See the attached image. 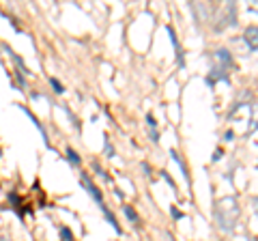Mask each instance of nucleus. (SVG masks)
Instances as JSON below:
<instances>
[{"label":"nucleus","mask_w":258,"mask_h":241,"mask_svg":"<svg viewBox=\"0 0 258 241\" xmlns=\"http://www.w3.org/2000/svg\"><path fill=\"white\" fill-rule=\"evenodd\" d=\"M58 237H60V241H76L74 230H71L67 224H60L58 226Z\"/></svg>","instance_id":"14"},{"label":"nucleus","mask_w":258,"mask_h":241,"mask_svg":"<svg viewBox=\"0 0 258 241\" xmlns=\"http://www.w3.org/2000/svg\"><path fill=\"white\" fill-rule=\"evenodd\" d=\"M20 110H22V112H24V114L28 116V119H30V121L34 123V127H37V129H39V134L43 136V142H46V144H50V140H48V131H46V127H43V125H41V123H39V119H37V116H34V114L30 112V110H28V108H26V106H20Z\"/></svg>","instance_id":"7"},{"label":"nucleus","mask_w":258,"mask_h":241,"mask_svg":"<svg viewBox=\"0 0 258 241\" xmlns=\"http://www.w3.org/2000/svg\"><path fill=\"white\" fill-rule=\"evenodd\" d=\"M236 24H239V5L226 3L220 9V16L213 22V31L222 33V31H226V28H230V26H236Z\"/></svg>","instance_id":"2"},{"label":"nucleus","mask_w":258,"mask_h":241,"mask_svg":"<svg viewBox=\"0 0 258 241\" xmlns=\"http://www.w3.org/2000/svg\"><path fill=\"white\" fill-rule=\"evenodd\" d=\"M2 48H4V52H6V54H9V56L13 58V63H16V65H18V69L22 71V74H24V76H26V74H30V71H28V67H26V63H24V61H22V56H20V54L16 52V50H11L9 46H6V43H4V46H2Z\"/></svg>","instance_id":"8"},{"label":"nucleus","mask_w":258,"mask_h":241,"mask_svg":"<svg viewBox=\"0 0 258 241\" xmlns=\"http://www.w3.org/2000/svg\"><path fill=\"white\" fill-rule=\"evenodd\" d=\"M92 170H95V172L99 174V177H104V179H108V172L104 170V168H102V164H99V162H92Z\"/></svg>","instance_id":"18"},{"label":"nucleus","mask_w":258,"mask_h":241,"mask_svg":"<svg viewBox=\"0 0 258 241\" xmlns=\"http://www.w3.org/2000/svg\"><path fill=\"white\" fill-rule=\"evenodd\" d=\"M80 183H82V187L86 189V192H88V196L92 200H95L99 207H106V202H104V194H102V189H99L97 185H95V181H92L88 174L86 172H82V177H80Z\"/></svg>","instance_id":"4"},{"label":"nucleus","mask_w":258,"mask_h":241,"mask_svg":"<svg viewBox=\"0 0 258 241\" xmlns=\"http://www.w3.org/2000/svg\"><path fill=\"white\" fill-rule=\"evenodd\" d=\"M142 170H144V172L148 174V172H150V166H148V164H142Z\"/></svg>","instance_id":"25"},{"label":"nucleus","mask_w":258,"mask_h":241,"mask_svg":"<svg viewBox=\"0 0 258 241\" xmlns=\"http://www.w3.org/2000/svg\"><path fill=\"white\" fill-rule=\"evenodd\" d=\"M123 213H125V217H127V220L132 222V224H140V215H138V211H136L132 204H125V207H123Z\"/></svg>","instance_id":"12"},{"label":"nucleus","mask_w":258,"mask_h":241,"mask_svg":"<svg viewBox=\"0 0 258 241\" xmlns=\"http://www.w3.org/2000/svg\"><path fill=\"white\" fill-rule=\"evenodd\" d=\"M0 157H2V149H0Z\"/></svg>","instance_id":"26"},{"label":"nucleus","mask_w":258,"mask_h":241,"mask_svg":"<svg viewBox=\"0 0 258 241\" xmlns=\"http://www.w3.org/2000/svg\"><path fill=\"white\" fill-rule=\"evenodd\" d=\"M222 241H228V239H222Z\"/></svg>","instance_id":"27"},{"label":"nucleus","mask_w":258,"mask_h":241,"mask_svg":"<svg viewBox=\"0 0 258 241\" xmlns=\"http://www.w3.org/2000/svg\"><path fill=\"white\" fill-rule=\"evenodd\" d=\"M243 43L250 52H258V26L250 24L246 31H243Z\"/></svg>","instance_id":"5"},{"label":"nucleus","mask_w":258,"mask_h":241,"mask_svg":"<svg viewBox=\"0 0 258 241\" xmlns=\"http://www.w3.org/2000/svg\"><path fill=\"white\" fill-rule=\"evenodd\" d=\"M6 198H9V202L13 204V209L18 211V215H20V217L24 215V211H22V209H24V207H22V198H20L16 192H9V196H6Z\"/></svg>","instance_id":"13"},{"label":"nucleus","mask_w":258,"mask_h":241,"mask_svg":"<svg viewBox=\"0 0 258 241\" xmlns=\"http://www.w3.org/2000/svg\"><path fill=\"white\" fill-rule=\"evenodd\" d=\"M104 149H106V155L108 157H114V147H110V140H108V136H104Z\"/></svg>","instance_id":"17"},{"label":"nucleus","mask_w":258,"mask_h":241,"mask_svg":"<svg viewBox=\"0 0 258 241\" xmlns=\"http://www.w3.org/2000/svg\"><path fill=\"white\" fill-rule=\"evenodd\" d=\"M146 125H148V131L157 129V121H155V116H153V114H146Z\"/></svg>","instance_id":"19"},{"label":"nucleus","mask_w":258,"mask_h":241,"mask_svg":"<svg viewBox=\"0 0 258 241\" xmlns=\"http://www.w3.org/2000/svg\"><path fill=\"white\" fill-rule=\"evenodd\" d=\"M64 153H67V162L71 166H82V155L74 147H67V151H64Z\"/></svg>","instance_id":"11"},{"label":"nucleus","mask_w":258,"mask_h":241,"mask_svg":"<svg viewBox=\"0 0 258 241\" xmlns=\"http://www.w3.org/2000/svg\"><path fill=\"white\" fill-rule=\"evenodd\" d=\"M170 215H172V220H183V217H185V213H183V211H178V207H174V204H172V207H170Z\"/></svg>","instance_id":"16"},{"label":"nucleus","mask_w":258,"mask_h":241,"mask_svg":"<svg viewBox=\"0 0 258 241\" xmlns=\"http://www.w3.org/2000/svg\"><path fill=\"white\" fill-rule=\"evenodd\" d=\"M102 213H104V217H106V222L114 228V232H116V235H123V228H120V224H118V220H116V215H114L108 207H102Z\"/></svg>","instance_id":"9"},{"label":"nucleus","mask_w":258,"mask_h":241,"mask_svg":"<svg viewBox=\"0 0 258 241\" xmlns=\"http://www.w3.org/2000/svg\"><path fill=\"white\" fill-rule=\"evenodd\" d=\"M218 159H222V149H215L213 151V162H218Z\"/></svg>","instance_id":"23"},{"label":"nucleus","mask_w":258,"mask_h":241,"mask_svg":"<svg viewBox=\"0 0 258 241\" xmlns=\"http://www.w3.org/2000/svg\"><path fill=\"white\" fill-rule=\"evenodd\" d=\"M166 33H168V37H170V41H172V46H174V52H176V65L183 69V67H185V54H183L181 46H178V39H176L174 31H172V26H166Z\"/></svg>","instance_id":"6"},{"label":"nucleus","mask_w":258,"mask_h":241,"mask_svg":"<svg viewBox=\"0 0 258 241\" xmlns=\"http://www.w3.org/2000/svg\"><path fill=\"white\" fill-rule=\"evenodd\" d=\"M252 207H254V215L258 217V196H254V198H252Z\"/></svg>","instance_id":"22"},{"label":"nucleus","mask_w":258,"mask_h":241,"mask_svg":"<svg viewBox=\"0 0 258 241\" xmlns=\"http://www.w3.org/2000/svg\"><path fill=\"white\" fill-rule=\"evenodd\" d=\"M213 65H218V67L226 69V71H232L234 69V56L228 48H215L213 50Z\"/></svg>","instance_id":"3"},{"label":"nucleus","mask_w":258,"mask_h":241,"mask_svg":"<svg viewBox=\"0 0 258 241\" xmlns=\"http://www.w3.org/2000/svg\"><path fill=\"white\" fill-rule=\"evenodd\" d=\"M50 86H52V91L56 93V95H62L64 91H67V89H64V86H62V82H60V80L58 78H50Z\"/></svg>","instance_id":"15"},{"label":"nucleus","mask_w":258,"mask_h":241,"mask_svg":"<svg viewBox=\"0 0 258 241\" xmlns=\"http://www.w3.org/2000/svg\"><path fill=\"white\" fill-rule=\"evenodd\" d=\"M248 11H250V13H256V16H258V3H256V5H250Z\"/></svg>","instance_id":"24"},{"label":"nucleus","mask_w":258,"mask_h":241,"mask_svg":"<svg viewBox=\"0 0 258 241\" xmlns=\"http://www.w3.org/2000/svg\"><path fill=\"white\" fill-rule=\"evenodd\" d=\"M239 215H241V207L239 200L234 196H224V198L213 202V220L218 224V228L226 235H232L236 224H239Z\"/></svg>","instance_id":"1"},{"label":"nucleus","mask_w":258,"mask_h":241,"mask_svg":"<svg viewBox=\"0 0 258 241\" xmlns=\"http://www.w3.org/2000/svg\"><path fill=\"white\" fill-rule=\"evenodd\" d=\"M170 155H172V159H174V162H176V166L181 168V172H183V179H185V181H188V183H190V170H188V166H185L183 157L178 155L176 151H170Z\"/></svg>","instance_id":"10"},{"label":"nucleus","mask_w":258,"mask_h":241,"mask_svg":"<svg viewBox=\"0 0 258 241\" xmlns=\"http://www.w3.org/2000/svg\"><path fill=\"white\" fill-rule=\"evenodd\" d=\"M224 140H226V142H232V140H234V131H232V129H226Z\"/></svg>","instance_id":"21"},{"label":"nucleus","mask_w":258,"mask_h":241,"mask_svg":"<svg viewBox=\"0 0 258 241\" xmlns=\"http://www.w3.org/2000/svg\"><path fill=\"white\" fill-rule=\"evenodd\" d=\"M160 174H162V177H164V179H166V181H168V185H170V187H176V183H174V181H172V177H170V174H168L166 170H162Z\"/></svg>","instance_id":"20"}]
</instances>
